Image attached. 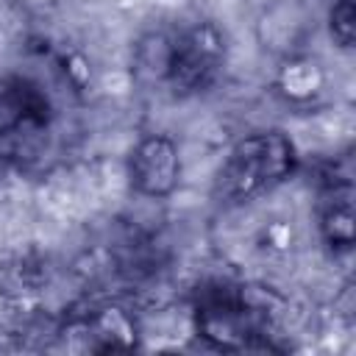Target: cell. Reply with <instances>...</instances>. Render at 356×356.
Here are the masks:
<instances>
[{"label": "cell", "instance_id": "obj_1", "mask_svg": "<svg viewBox=\"0 0 356 356\" xmlns=\"http://www.w3.org/2000/svg\"><path fill=\"white\" fill-rule=\"evenodd\" d=\"M192 320L197 337L222 350L270 348L275 328L270 306L256 300L248 286L228 278H211L195 289Z\"/></svg>", "mask_w": 356, "mask_h": 356}, {"label": "cell", "instance_id": "obj_2", "mask_svg": "<svg viewBox=\"0 0 356 356\" xmlns=\"http://www.w3.org/2000/svg\"><path fill=\"white\" fill-rule=\"evenodd\" d=\"M298 153L289 134L278 128L245 134L225 153L217 178L214 195L222 203H245L264 192H273L295 170Z\"/></svg>", "mask_w": 356, "mask_h": 356}, {"label": "cell", "instance_id": "obj_3", "mask_svg": "<svg viewBox=\"0 0 356 356\" xmlns=\"http://www.w3.org/2000/svg\"><path fill=\"white\" fill-rule=\"evenodd\" d=\"M225 64V39L214 22H197L164 42L159 78L172 95L186 97L214 83Z\"/></svg>", "mask_w": 356, "mask_h": 356}, {"label": "cell", "instance_id": "obj_4", "mask_svg": "<svg viewBox=\"0 0 356 356\" xmlns=\"http://www.w3.org/2000/svg\"><path fill=\"white\" fill-rule=\"evenodd\" d=\"M128 184L139 197L164 200L181 184V150L167 134H145L128 153Z\"/></svg>", "mask_w": 356, "mask_h": 356}, {"label": "cell", "instance_id": "obj_5", "mask_svg": "<svg viewBox=\"0 0 356 356\" xmlns=\"http://www.w3.org/2000/svg\"><path fill=\"white\" fill-rule=\"evenodd\" d=\"M50 100L28 78H0V139L44 131Z\"/></svg>", "mask_w": 356, "mask_h": 356}, {"label": "cell", "instance_id": "obj_6", "mask_svg": "<svg viewBox=\"0 0 356 356\" xmlns=\"http://www.w3.org/2000/svg\"><path fill=\"white\" fill-rule=\"evenodd\" d=\"M317 228L323 242L331 250L348 253L353 245V189L350 181H328L320 192V209H317Z\"/></svg>", "mask_w": 356, "mask_h": 356}, {"label": "cell", "instance_id": "obj_7", "mask_svg": "<svg viewBox=\"0 0 356 356\" xmlns=\"http://www.w3.org/2000/svg\"><path fill=\"white\" fill-rule=\"evenodd\" d=\"M353 0H334L328 11V33L337 42V47L350 50L356 39V22H353Z\"/></svg>", "mask_w": 356, "mask_h": 356}, {"label": "cell", "instance_id": "obj_8", "mask_svg": "<svg viewBox=\"0 0 356 356\" xmlns=\"http://www.w3.org/2000/svg\"><path fill=\"white\" fill-rule=\"evenodd\" d=\"M317 70L314 64L309 61H298V64H286L284 75H281V89L289 95V97H309L314 89H317Z\"/></svg>", "mask_w": 356, "mask_h": 356}]
</instances>
